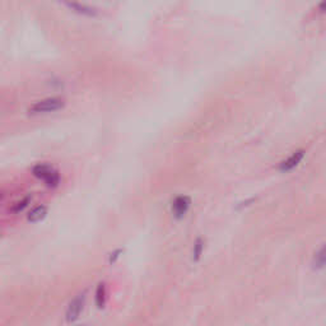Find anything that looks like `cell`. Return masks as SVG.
<instances>
[{
    "instance_id": "1",
    "label": "cell",
    "mask_w": 326,
    "mask_h": 326,
    "mask_svg": "<svg viewBox=\"0 0 326 326\" xmlns=\"http://www.w3.org/2000/svg\"><path fill=\"white\" fill-rule=\"evenodd\" d=\"M65 106V101L63 98L52 97V98H46V100L39 101L35 105H32L28 110L30 115H42V114H50L61 110Z\"/></svg>"
},
{
    "instance_id": "2",
    "label": "cell",
    "mask_w": 326,
    "mask_h": 326,
    "mask_svg": "<svg viewBox=\"0 0 326 326\" xmlns=\"http://www.w3.org/2000/svg\"><path fill=\"white\" fill-rule=\"evenodd\" d=\"M32 173H34L35 177L42 180L46 186L50 187V189H55L60 182L59 173L48 164H36L32 168Z\"/></svg>"
},
{
    "instance_id": "3",
    "label": "cell",
    "mask_w": 326,
    "mask_h": 326,
    "mask_svg": "<svg viewBox=\"0 0 326 326\" xmlns=\"http://www.w3.org/2000/svg\"><path fill=\"white\" fill-rule=\"evenodd\" d=\"M85 302V296L84 294H79L76 298H73L72 302L69 303L67 310V315H65V319H67L68 323H73L76 321L79 317L81 312L83 311V307H84Z\"/></svg>"
},
{
    "instance_id": "4",
    "label": "cell",
    "mask_w": 326,
    "mask_h": 326,
    "mask_svg": "<svg viewBox=\"0 0 326 326\" xmlns=\"http://www.w3.org/2000/svg\"><path fill=\"white\" fill-rule=\"evenodd\" d=\"M190 197H186V195L176 197L172 203V214L175 215V218L180 219V218L184 217L187 213V210H189V208H190Z\"/></svg>"
},
{
    "instance_id": "5",
    "label": "cell",
    "mask_w": 326,
    "mask_h": 326,
    "mask_svg": "<svg viewBox=\"0 0 326 326\" xmlns=\"http://www.w3.org/2000/svg\"><path fill=\"white\" fill-rule=\"evenodd\" d=\"M305 153L306 152L303 151V149H299V151L294 152L292 156H289L287 160L283 161V162L279 164V169H281L282 172H289V171L294 169L297 166H298L299 163H301V161L303 160Z\"/></svg>"
},
{
    "instance_id": "6",
    "label": "cell",
    "mask_w": 326,
    "mask_h": 326,
    "mask_svg": "<svg viewBox=\"0 0 326 326\" xmlns=\"http://www.w3.org/2000/svg\"><path fill=\"white\" fill-rule=\"evenodd\" d=\"M46 214H47V208L45 205H39L28 213V221L32 222V223L42 221Z\"/></svg>"
},
{
    "instance_id": "7",
    "label": "cell",
    "mask_w": 326,
    "mask_h": 326,
    "mask_svg": "<svg viewBox=\"0 0 326 326\" xmlns=\"http://www.w3.org/2000/svg\"><path fill=\"white\" fill-rule=\"evenodd\" d=\"M106 299H107V293H106V284L100 283L98 287L96 289V297H94V301H96V306L98 308H103L106 305Z\"/></svg>"
},
{
    "instance_id": "8",
    "label": "cell",
    "mask_w": 326,
    "mask_h": 326,
    "mask_svg": "<svg viewBox=\"0 0 326 326\" xmlns=\"http://www.w3.org/2000/svg\"><path fill=\"white\" fill-rule=\"evenodd\" d=\"M314 268L319 269V270L326 268V244L315 254Z\"/></svg>"
},
{
    "instance_id": "9",
    "label": "cell",
    "mask_w": 326,
    "mask_h": 326,
    "mask_svg": "<svg viewBox=\"0 0 326 326\" xmlns=\"http://www.w3.org/2000/svg\"><path fill=\"white\" fill-rule=\"evenodd\" d=\"M203 250H204V242H203L202 239H198V241L195 242V244H194V252H193V257L195 261H198V260L200 259V256H202L203 254Z\"/></svg>"
},
{
    "instance_id": "10",
    "label": "cell",
    "mask_w": 326,
    "mask_h": 326,
    "mask_svg": "<svg viewBox=\"0 0 326 326\" xmlns=\"http://www.w3.org/2000/svg\"><path fill=\"white\" fill-rule=\"evenodd\" d=\"M28 204H30V197L23 198V199L19 200L18 203H15L14 205L12 206V209H10V211H12V213H18V211L23 210V209L26 208Z\"/></svg>"
},
{
    "instance_id": "11",
    "label": "cell",
    "mask_w": 326,
    "mask_h": 326,
    "mask_svg": "<svg viewBox=\"0 0 326 326\" xmlns=\"http://www.w3.org/2000/svg\"><path fill=\"white\" fill-rule=\"evenodd\" d=\"M121 252H122V250H121V248H118V250L114 251V252H112V254L110 255V257H109V263H110V264L116 263V260L119 259V256H120V255H121Z\"/></svg>"
},
{
    "instance_id": "12",
    "label": "cell",
    "mask_w": 326,
    "mask_h": 326,
    "mask_svg": "<svg viewBox=\"0 0 326 326\" xmlns=\"http://www.w3.org/2000/svg\"><path fill=\"white\" fill-rule=\"evenodd\" d=\"M319 10L323 13L326 12V0H321L320 3H319Z\"/></svg>"
}]
</instances>
